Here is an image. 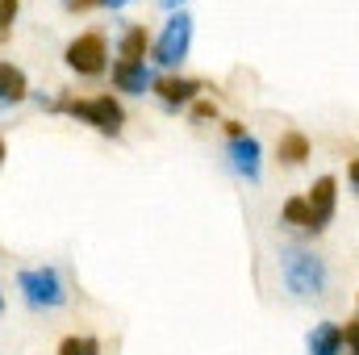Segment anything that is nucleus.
<instances>
[{"label": "nucleus", "mask_w": 359, "mask_h": 355, "mask_svg": "<svg viewBox=\"0 0 359 355\" xmlns=\"http://www.w3.org/2000/svg\"><path fill=\"white\" fill-rule=\"evenodd\" d=\"M280 272H284L288 293H297L301 301L322 297V293H326V280H330L322 255H313V251H305V247H288V251L280 255Z\"/></svg>", "instance_id": "nucleus-1"}, {"label": "nucleus", "mask_w": 359, "mask_h": 355, "mask_svg": "<svg viewBox=\"0 0 359 355\" xmlns=\"http://www.w3.org/2000/svg\"><path fill=\"white\" fill-rule=\"evenodd\" d=\"M17 288L34 309H59L67 301V284L59 267H25L17 272Z\"/></svg>", "instance_id": "nucleus-2"}, {"label": "nucleus", "mask_w": 359, "mask_h": 355, "mask_svg": "<svg viewBox=\"0 0 359 355\" xmlns=\"http://www.w3.org/2000/svg\"><path fill=\"white\" fill-rule=\"evenodd\" d=\"M55 109H63V113H72V117H80V121H88L92 130H100L104 138H117L121 134V121H126V113H121V105L104 92V96H92V100H55Z\"/></svg>", "instance_id": "nucleus-3"}, {"label": "nucleus", "mask_w": 359, "mask_h": 355, "mask_svg": "<svg viewBox=\"0 0 359 355\" xmlns=\"http://www.w3.org/2000/svg\"><path fill=\"white\" fill-rule=\"evenodd\" d=\"M188 46H192V17L180 8V13H172V21L163 25V34L155 42V63L159 67H176L180 59L188 55Z\"/></svg>", "instance_id": "nucleus-4"}, {"label": "nucleus", "mask_w": 359, "mask_h": 355, "mask_svg": "<svg viewBox=\"0 0 359 355\" xmlns=\"http://www.w3.org/2000/svg\"><path fill=\"white\" fill-rule=\"evenodd\" d=\"M67 67L80 72V76H100L104 72V59H109V42L104 34H80L72 46H67Z\"/></svg>", "instance_id": "nucleus-5"}, {"label": "nucleus", "mask_w": 359, "mask_h": 355, "mask_svg": "<svg viewBox=\"0 0 359 355\" xmlns=\"http://www.w3.org/2000/svg\"><path fill=\"white\" fill-rule=\"evenodd\" d=\"M305 201H309V222H313L309 230L318 234V230H322V226H326V222L334 217V201H339V180H334V176H318Z\"/></svg>", "instance_id": "nucleus-6"}, {"label": "nucleus", "mask_w": 359, "mask_h": 355, "mask_svg": "<svg viewBox=\"0 0 359 355\" xmlns=\"http://www.w3.org/2000/svg\"><path fill=\"white\" fill-rule=\"evenodd\" d=\"M259 138L255 134H243V138H230V168L247 180H259Z\"/></svg>", "instance_id": "nucleus-7"}, {"label": "nucleus", "mask_w": 359, "mask_h": 355, "mask_svg": "<svg viewBox=\"0 0 359 355\" xmlns=\"http://www.w3.org/2000/svg\"><path fill=\"white\" fill-rule=\"evenodd\" d=\"M347 339H343V326L339 322H318L305 339V351L309 355H343Z\"/></svg>", "instance_id": "nucleus-8"}, {"label": "nucleus", "mask_w": 359, "mask_h": 355, "mask_svg": "<svg viewBox=\"0 0 359 355\" xmlns=\"http://www.w3.org/2000/svg\"><path fill=\"white\" fill-rule=\"evenodd\" d=\"M113 84L130 96H142L147 88H155V72L147 63H117L113 67Z\"/></svg>", "instance_id": "nucleus-9"}, {"label": "nucleus", "mask_w": 359, "mask_h": 355, "mask_svg": "<svg viewBox=\"0 0 359 355\" xmlns=\"http://www.w3.org/2000/svg\"><path fill=\"white\" fill-rule=\"evenodd\" d=\"M155 92H159V100H163L168 109H180V105L196 100L201 84H196V80H188V76H163V80H155Z\"/></svg>", "instance_id": "nucleus-10"}, {"label": "nucleus", "mask_w": 359, "mask_h": 355, "mask_svg": "<svg viewBox=\"0 0 359 355\" xmlns=\"http://www.w3.org/2000/svg\"><path fill=\"white\" fill-rule=\"evenodd\" d=\"M25 96H29L25 72L13 67V63H0V105H17V100H25Z\"/></svg>", "instance_id": "nucleus-11"}, {"label": "nucleus", "mask_w": 359, "mask_h": 355, "mask_svg": "<svg viewBox=\"0 0 359 355\" xmlns=\"http://www.w3.org/2000/svg\"><path fill=\"white\" fill-rule=\"evenodd\" d=\"M276 155H280V163L297 168V163H305V159H309V138H305L301 130H288V134H280Z\"/></svg>", "instance_id": "nucleus-12"}, {"label": "nucleus", "mask_w": 359, "mask_h": 355, "mask_svg": "<svg viewBox=\"0 0 359 355\" xmlns=\"http://www.w3.org/2000/svg\"><path fill=\"white\" fill-rule=\"evenodd\" d=\"M121 63H147V25H130L117 42Z\"/></svg>", "instance_id": "nucleus-13"}, {"label": "nucleus", "mask_w": 359, "mask_h": 355, "mask_svg": "<svg viewBox=\"0 0 359 355\" xmlns=\"http://www.w3.org/2000/svg\"><path fill=\"white\" fill-rule=\"evenodd\" d=\"M280 217H284L288 226H301V230L313 226V222H309V201H305V196H288L284 209H280Z\"/></svg>", "instance_id": "nucleus-14"}, {"label": "nucleus", "mask_w": 359, "mask_h": 355, "mask_svg": "<svg viewBox=\"0 0 359 355\" xmlns=\"http://www.w3.org/2000/svg\"><path fill=\"white\" fill-rule=\"evenodd\" d=\"M55 355H100V343H96L92 335H72V339L59 343V351Z\"/></svg>", "instance_id": "nucleus-15"}, {"label": "nucleus", "mask_w": 359, "mask_h": 355, "mask_svg": "<svg viewBox=\"0 0 359 355\" xmlns=\"http://www.w3.org/2000/svg\"><path fill=\"white\" fill-rule=\"evenodd\" d=\"M17 8H21V0H0V42L8 38V29L17 21Z\"/></svg>", "instance_id": "nucleus-16"}, {"label": "nucleus", "mask_w": 359, "mask_h": 355, "mask_svg": "<svg viewBox=\"0 0 359 355\" xmlns=\"http://www.w3.org/2000/svg\"><path fill=\"white\" fill-rule=\"evenodd\" d=\"M343 339H347V351L359 355V318H351V322L343 326Z\"/></svg>", "instance_id": "nucleus-17"}, {"label": "nucleus", "mask_w": 359, "mask_h": 355, "mask_svg": "<svg viewBox=\"0 0 359 355\" xmlns=\"http://www.w3.org/2000/svg\"><path fill=\"white\" fill-rule=\"evenodd\" d=\"M192 117H196V121H209V117H217V109H213L209 100H201V105L192 109Z\"/></svg>", "instance_id": "nucleus-18"}, {"label": "nucleus", "mask_w": 359, "mask_h": 355, "mask_svg": "<svg viewBox=\"0 0 359 355\" xmlns=\"http://www.w3.org/2000/svg\"><path fill=\"white\" fill-rule=\"evenodd\" d=\"M347 176H351V188H355V192H359V159H355V163H351V172H347Z\"/></svg>", "instance_id": "nucleus-19"}, {"label": "nucleus", "mask_w": 359, "mask_h": 355, "mask_svg": "<svg viewBox=\"0 0 359 355\" xmlns=\"http://www.w3.org/2000/svg\"><path fill=\"white\" fill-rule=\"evenodd\" d=\"M96 4H104V8H126L130 0H96Z\"/></svg>", "instance_id": "nucleus-20"}, {"label": "nucleus", "mask_w": 359, "mask_h": 355, "mask_svg": "<svg viewBox=\"0 0 359 355\" xmlns=\"http://www.w3.org/2000/svg\"><path fill=\"white\" fill-rule=\"evenodd\" d=\"M159 4H163V8H172V13H180V8H184V0H159Z\"/></svg>", "instance_id": "nucleus-21"}, {"label": "nucleus", "mask_w": 359, "mask_h": 355, "mask_svg": "<svg viewBox=\"0 0 359 355\" xmlns=\"http://www.w3.org/2000/svg\"><path fill=\"white\" fill-rule=\"evenodd\" d=\"M0 163H4V138H0Z\"/></svg>", "instance_id": "nucleus-22"}, {"label": "nucleus", "mask_w": 359, "mask_h": 355, "mask_svg": "<svg viewBox=\"0 0 359 355\" xmlns=\"http://www.w3.org/2000/svg\"><path fill=\"white\" fill-rule=\"evenodd\" d=\"M0 309H4V297H0Z\"/></svg>", "instance_id": "nucleus-23"}]
</instances>
